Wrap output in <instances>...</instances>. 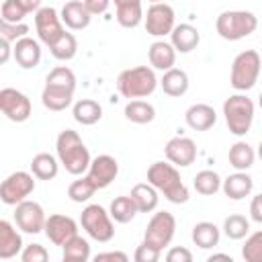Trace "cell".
Wrapping results in <instances>:
<instances>
[{
    "label": "cell",
    "instance_id": "cell-1",
    "mask_svg": "<svg viewBox=\"0 0 262 262\" xmlns=\"http://www.w3.org/2000/svg\"><path fill=\"white\" fill-rule=\"evenodd\" d=\"M74 92H76V74L66 66H57L45 78L41 102L47 111L59 113L72 104Z\"/></svg>",
    "mask_w": 262,
    "mask_h": 262
},
{
    "label": "cell",
    "instance_id": "cell-2",
    "mask_svg": "<svg viewBox=\"0 0 262 262\" xmlns=\"http://www.w3.org/2000/svg\"><path fill=\"white\" fill-rule=\"evenodd\" d=\"M55 156L59 164L70 172L72 176H82L88 172V166L92 162L90 151L82 137L74 129H63L55 139Z\"/></svg>",
    "mask_w": 262,
    "mask_h": 262
},
{
    "label": "cell",
    "instance_id": "cell-3",
    "mask_svg": "<svg viewBox=\"0 0 262 262\" xmlns=\"http://www.w3.org/2000/svg\"><path fill=\"white\" fill-rule=\"evenodd\" d=\"M147 182L158 188L160 194H164L166 201L174 205H182L190 199V192L186 184L180 178V172L174 164L168 162H154L147 168Z\"/></svg>",
    "mask_w": 262,
    "mask_h": 262
},
{
    "label": "cell",
    "instance_id": "cell-4",
    "mask_svg": "<svg viewBox=\"0 0 262 262\" xmlns=\"http://www.w3.org/2000/svg\"><path fill=\"white\" fill-rule=\"evenodd\" d=\"M160 80L156 78L154 68L149 66H135L127 68L117 76V90L123 98L135 100V98H145L156 92Z\"/></svg>",
    "mask_w": 262,
    "mask_h": 262
},
{
    "label": "cell",
    "instance_id": "cell-5",
    "mask_svg": "<svg viewBox=\"0 0 262 262\" xmlns=\"http://www.w3.org/2000/svg\"><path fill=\"white\" fill-rule=\"evenodd\" d=\"M258 29V16L250 10H223L215 20V31L225 41H239Z\"/></svg>",
    "mask_w": 262,
    "mask_h": 262
},
{
    "label": "cell",
    "instance_id": "cell-6",
    "mask_svg": "<svg viewBox=\"0 0 262 262\" xmlns=\"http://www.w3.org/2000/svg\"><path fill=\"white\" fill-rule=\"evenodd\" d=\"M254 113H256V106L252 98H248L246 94H231L223 102V117H225L227 129L235 137H244L250 131L254 123Z\"/></svg>",
    "mask_w": 262,
    "mask_h": 262
},
{
    "label": "cell",
    "instance_id": "cell-7",
    "mask_svg": "<svg viewBox=\"0 0 262 262\" xmlns=\"http://www.w3.org/2000/svg\"><path fill=\"white\" fill-rule=\"evenodd\" d=\"M260 70H262L260 53L256 49H246L233 57L229 82L237 92L252 90L260 78Z\"/></svg>",
    "mask_w": 262,
    "mask_h": 262
},
{
    "label": "cell",
    "instance_id": "cell-8",
    "mask_svg": "<svg viewBox=\"0 0 262 262\" xmlns=\"http://www.w3.org/2000/svg\"><path fill=\"white\" fill-rule=\"evenodd\" d=\"M113 221L115 219L111 217V213L104 207L96 205V203L86 205L82 209V215H80L82 229L88 233L90 239H94L98 244H106V242H111L115 237V225H113Z\"/></svg>",
    "mask_w": 262,
    "mask_h": 262
},
{
    "label": "cell",
    "instance_id": "cell-9",
    "mask_svg": "<svg viewBox=\"0 0 262 262\" xmlns=\"http://www.w3.org/2000/svg\"><path fill=\"white\" fill-rule=\"evenodd\" d=\"M35 190V174L33 172H25V170H16L10 176H6L0 184V199L4 205L16 207L18 203L27 201L29 194H33Z\"/></svg>",
    "mask_w": 262,
    "mask_h": 262
},
{
    "label": "cell",
    "instance_id": "cell-10",
    "mask_svg": "<svg viewBox=\"0 0 262 262\" xmlns=\"http://www.w3.org/2000/svg\"><path fill=\"white\" fill-rule=\"evenodd\" d=\"M174 233H176V217L172 213H168V211H158L147 221V227H145V233H143V242L151 244L154 248L164 252V248L170 246Z\"/></svg>",
    "mask_w": 262,
    "mask_h": 262
},
{
    "label": "cell",
    "instance_id": "cell-11",
    "mask_svg": "<svg viewBox=\"0 0 262 262\" xmlns=\"http://www.w3.org/2000/svg\"><path fill=\"white\" fill-rule=\"evenodd\" d=\"M143 25L147 35L151 37H166L172 33V29L176 27V14L174 8L166 2H156L147 8V12L143 14Z\"/></svg>",
    "mask_w": 262,
    "mask_h": 262
},
{
    "label": "cell",
    "instance_id": "cell-12",
    "mask_svg": "<svg viewBox=\"0 0 262 262\" xmlns=\"http://www.w3.org/2000/svg\"><path fill=\"white\" fill-rule=\"evenodd\" d=\"M0 111L8 121L25 123L33 113V104L25 92H20L16 88H2L0 90Z\"/></svg>",
    "mask_w": 262,
    "mask_h": 262
},
{
    "label": "cell",
    "instance_id": "cell-13",
    "mask_svg": "<svg viewBox=\"0 0 262 262\" xmlns=\"http://www.w3.org/2000/svg\"><path fill=\"white\" fill-rule=\"evenodd\" d=\"M35 31H37L39 41L45 43L47 47H51L66 33L63 20L53 6H41L35 12Z\"/></svg>",
    "mask_w": 262,
    "mask_h": 262
},
{
    "label": "cell",
    "instance_id": "cell-14",
    "mask_svg": "<svg viewBox=\"0 0 262 262\" xmlns=\"http://www.w3.org/2000/svg\"><path fill=\"white\" fill-rule=\"evenodd\" d=\"M45 211L35 201H23L14 207V223L23 233H41L45 229Z\"/></svg>",
    "mask_w": 262,
    "mask_h": 262
},
{
    "label": "cell",
    "instance_id": "cell-15",
    "mask_svg": "<svg viewBox=\"0 0 262 262\" xmlns=\"http://www.w3.org/2000/svg\"><path fill=\"white\" fill-rule=\"evenodd\" d=\"M45 235L53 246H63L66 242H70L74 235H78V223L76 219L61 215V213H53L47 217L45 221Z\"/></svg>",
    "mask_w": 262,
    "mask_h": 262
},
{
    "label": "cell",
    "instance_id": "cell-16",
    "mask_svg": "<svg viewBox=\"0 0 262 262\" xmlns=\"http://www.w3.org/2000/svg\"><path fill=\"white\" fill-rule=\"evenodd\" d=\"M164 154H166L168 162L174 164L176 168H186V166L194 164V160H196V143L190 137L176 135V137L168 139Z\"/></svg>",
    "mask_w": 262,
    "mask_h": 262
},
{
    "label": "cell",
    "instance_id": "cell-17",
    "mask_svg": "<svg viewBox=\"0 0 262 262\" xmlns=\"http://www.w3.org/2000/svg\"><path fill=\"white\" fill-rule=\"evenodd\" d=\"M119 174V162L108 156V154H100L96 158H92L90 166H88V172L86 176L94 182V186L100 190V188H106Z\"/></svg>",
    "mask_w": 262,
    "mask_h": 262
},
{
    "label": "cell",
    "instance_id": "cell-18",
    "mask_svg": "<svg viewBox=\"0 0 262 262\" xmlns=\"http://www.w3.org/2000/svg\"><path fill=\"white\" fill-rule=\"evenodd\" d=\"M59 16H61L63 25H66L68 29H72V31H82V29H86V27L90 25V20H92V14L88 12V8H86V4H84L82 0H68V2L61 6Z\"/></svg>",
    "mask_w": 262,
    "mask_h": 262
},
{
    "label": "cell",
    "instance_id": "cell-19",
    "mask_svg": "<svg viewBox=\"0 0 262 262\" xmlns=\"http://www.w3.org/2000/svg\"><path fill=\"white\" fill-rule=\"evenodd\" d=\"M184 121L192 131H209L217 123V113L211 104L196 102V104H190L186 108Z\"/></svg>",
    "mask_w": 262,
    "mask_h": 262
},
{
    "label": "cell",
    "instance_id": "cell-20",
    "mask_svg": "<svg viewBox=\"0 0 262 262\" xmlns=\"http://www.w3.org/2000/svg\"><path fill=\"white\" fill-rule=\"evenodd\" d=\"M14 59L23 70H33L41 61V45L33 37H23L14 43Z\"/></svg>",
    "mask_w": 262,
    "mask_h": 262
},
{
    "label": "cell",
    "instance_id": "cell-21",
    "mask_svg": "<svg viewBox=\"0 0 262 262\" xmlns=\"http://www.w3.org/2000/svg\"><path fill=\"white\" fill-rule=\"evenodd\" d=\"M252 188H254V180H252V176H250L246 170H235V172L229 174V176L223 180V184H221V190H223L225 196L231 199V201H242V199L250 196Z\"/></svg>",
    "mask_w": 262,
    "mask_h": 262
},
{
    "label": "cell",
    "instance_id": "cell-22",
    "mask_svg": "<svg viewBox=\"0 0 262 262\" xmlns=\"http://www.w3.org/2000/svg\"><path fill=\"white\" fill-rule=\"evenodd\" d=\"M170 43L174 45V49L178 53H190L192 49L199 47L201 43V33L196 27L188 25V23H180L172 29L170 33Z\"/></svg>",
    "mask_w": 262,
    "mask_h": 262
},
{
    "label": "cell",
    "instance_id": "cell-23",
    "mask_svg": "<svg viewBox=\"0 0 262 262\" xmlns=\"http://www.w3.org/2000/svg\"><path fill=\"white\" fill-rule=\"evenodd\" d=\"M23 237L20 233L14 229V225L6 219L0 221V258L2 260H10L14 256H18L23 252Z\"/></svg>",
    "mask_w": 262,
    "mask_h": 262
},
{
    "label": "cell",
    "instance_id": "cell-24",
    "mask_svg": "<svg viewBox=\"0 0 262 262\" xmlns=\"http://www.w3.org/2000/svg\"><path fill=\"white\" fill-rule=\"evenodd\" d=\"M176 53H178V51L174 49V45H172L170 41H154V43L149 45V49H147L149 66H151L154 70L166 72V70L174 68V63H176Z\"/></svg>",
    "mask_w": 262,
    "mask_h": 262
},
{
    "label": "cell",
    "instance_id": "cell-25",
    "mask_svg": "<svg viewBox=\"0 0 262 262\" xmlns=\"http://www.w3.org/2000/svg\"><path fill=\"white\" fill-rule=\"evenodd\" d=\"M160 86L164 90V94L168 96H184L188 92V86H190V80H188V74L180 68H170L164 72L162 80H160Z\"/></svg>",
    "mask_w": 262,
    "mask_h": 262
},
{
    "label": "cell",
    "instance_id": "cell-26",
    "mask_svg": "<svg viewBox=\"0 0 262 262\" xmlns=\"http://www.w3.org/2000/svg\"><path fill=\"white\" fill-rule=\"evenodd\" d=\"M117 8V23L125 29H135L143 20L141 0H113Z\"/></svg>",
    "mask_w": 262,
    "mask_h": 262
},
{
    "label": "cell",
    "instance_id": "cell-27",
    "mask_svg": "<svg viewBox=\"0 0 262 262\" xmlns=\"http://www.w3.org/2000/svg\"><path fill=\"white\" fill-rule=\"evenodd\" d=\"M131 199L133 203L137 205V211L139 213H151L158 209V203H160V192L154 184L149 182H141V184H135L131 188Z\"/></svg>",
    "mask_w": 262,
    "mask_h": 262
},
{
    "label": "cell",
    "instance_id": "cell-28",
    "mask_svg": "<svg viewBox=\"0 0 262 262\" xmlns=\"http://www.w3.org/2000/svg\"><path fill=\"white\" fill-rule=\"evenodd\" d=\"M190 237H192V244L199 246L201 250H211V248H215V246L219 244V239H221V229H219L215 223H211V221H199V223L192 227Z\"/></svg>",
    "mask_w": 262,
    "mask_h": 262
},
{
    "label": "cell",
    "instance_id": "cell-29",
    "mask_svg": "<svg viewBox=\"0 0 262 262\" xmlns=\"http://www.w3.org/2000/svg\"><path fill=\"white\" fill-rule=\"evenodd\" d=\"M74 121L80 125H94L102 119V106L92 98H82L72 106Z\"/></svg>",
    "mask_w": 262,
    "mask_h": 262
},
{
    "label": "cell",
    "instance_id": "cell-30",
    "mask_svg": "<svg viewBox=\"0 0 262 262\" xmlns=\"http://www.w3.org/2000/svg\"><path fill=\"white\" fill-rule=\"evenodd\" d=\"M31 172L35 174L37 180H53L59 172V160L57 156H51L47 151L37 154L31 160Z\"/></svg>",
    "mask_w": 262,
    "mask_h": 262
},
{
    "label": "cell",
    "instance_id": "cell-31",
    "mask_svg": "<svg viewBox=\"0 0 262 262\" xmlns=\"http://www.w3.org/2000/svg\"><path fill=\"white\" fill-rule=\"evenodd\" d=\"M125 119L131 121V123H137V125H145V123H151L156 119V108L151 102L147 100H141V98H135V100H129L125 104Z\"/></svg>",
    "mask_w": 262,
    "mask_h": 262
},
{
    "label": "cell",
    "instance_id": "cell-32",
    "mask_svg": "<svg viewBox=\"0 0 262 262\" xmlns=\"http://www.w3.org/2000/svg\"><path fill=\"white\" fill-rule=\"evenodd\" d=\"M227 160H229V166L231 168H235V170H248V168L254 166L256 151H254V147L248 141H235L229 147Z\"/></svg>",
    "mask_w": 262,
    "mask_h": 262
},
{
    "label": "cell",
    "instance_id": "cell-33",
    "mask_svg": "<svg viewBox=\"0 0 262 262\" xmlns=\"http://www.w3.org/2000/svg\"><path fill=\"white\" fill-rule=\"evenodd\" d=\"M108 213L117 223H129L139 211H137V205L133 203L131 194H121V196L113 199V203L108 207Z\"/></svg>",
    "mask_w": 262,
    "mask_h": 262
},
{
    "label": "cell",
    "instance_id": "cell-34",
    "mask_svg": "<svg viewBox=\"0 0 262 262\" xmlns=\"http://www.w3.org/2000/svg\"><path fill=\"white\" fill-rule=\"evenodd\" d=\"M63 262H86L90 260V244L82 235H74L70 242L61 246Z\"/></svg>",
    "mask_w": 262,
    "mask_h": 262
},
{
    "label": "cell",
    "instance_id": "cell-35",
    "mask_svg": "<svg viewBox=\"0 0 262 262\" xmlns=\"http://www.w3.org/2000/svg\"><path fill=\"white\" fill-rule=\"evenodd\" d=\"M221 184H223V180L215 170H201V172H196V176L192 180L194 190L203 196H213L215 192L221 190Z\"/></svg>",
    "mask_w": 262,
    "mask_h": 262
},
{
    "label": "cell",
    "instance_id": "cell-36",
    "mask_svg": "<svg viewBox=\"0 0 262 262\" xmlns=\"http://www.w3.org/2000/svg\"><path fill=\"white\" fill-rule=\"evenodd\" d=\"M49 51H51V55H53L55 59H59V61H70V59H74L76 53H78V41H76V37H74L72 33H63V35L49 47Z\"/></svg>",
    "mask_w": 262,
    "mask_h": 262
},
{
    "label": "cell",
    "instance_id": "cell-37",
    "mask_svg": "<svg viewBox=\"0 0 262 262\" xmlns=\"http://www.w3.org/2000/svg\"><path fill=\"white\" fill-rule=\"evenodd\" d=\"M98 188L94 186V182L88 178V176H82L78 180H74L70 186H68V196L72 203H86L92 199V194L96 192Z\"/></svg>",
    "mask_w": 262,
    "mask_h": 262
},
{
    "label": "cell",
    "instance_id": "cell-38",
    "mask_svg": "<svg viewBox=\"0 0 262 262\" xmlns=\"http://www.w3.org/2000/svg\"><path fill=\"white\" fill-rule=\"evenodd\" d=\"M221 229L229 239H244L248 235V231H250V219H246L239 213H233V215L225 217Z\"/></svg>",
    "mask_w": 262,
    "mask_h": 262
},
{
    "label": "cell",
    "instance_id": "cell-39",
    "mask_svg": "<svg viewBox=\"0 0 262 262\" xmlns=\"http://www.w3.org/2000/svg\"><path fill=\"white\" fill-rule=\"evenodd\" d=\"M242 258L246 262H262V229L246 237V244L242 248Z\"/></svg>",
    "mask_w": 262,
    "mask_h": 262
},
{
    "label": "cell",
    "instance_id": "cell-40",
    "mask_svg": "<svg viewBox=\"0 0 262 262\" xmlns=\"http://www.w3.org/2000/svg\"><path fill=\"white\" fill-rule=\"evenodd\" d=\"M29 12L16 0H4L0 6V20L4 23H23Z\"/></svg>",
    "mask_w": 262,
    "mask_h": 262
},
{
    "label": "cell",
    "instance_id": "cell-41",
    "mask_svg": "<svg viewBox=\"0 0 262 262\" xmlns=\"http://www.w3.org/2000/svg\"><path fill=\"white\" fill-rule=\"evenodd\" d=\"M29 31L31 29L25 23H4V20H0V37L10 41V43H16L18 39L27 37Z\"/></svg>",
    "mask_w": 262,
    "mask_h": 262
},
{
    "label": "cell",
    "instance_id": "cell-42",
    "mask_svg": "<svg viewBox=\"0 0 262 262\" xmlns=\"http://www.w3.org/2000/svg\"><path fill=\"white\" fill-rule=\"evenodd\" d=\"M20 260L23 262H45V260H49V252L41 244H29L23 248Z\"/></svg>",
    "mask_w": 262,
    "mask_h": 262
},
{
    "label": "cell",
    "instance_id": "cell-43",
    "mask_svg": "<svg viewBox=\"0 0 262 262\" xmlns=\"http://www.w3.org/2000/svg\"><path fill=\"white\" fill-rule=\"evenodd\" d=\"M160 256H162V250H158V248H154L151 244H145V242H141L139 246H137V250H135V262H158L160 260Z\"/></svg>",
    "mask_w": 262,
    "mask_h": 262
},
{
    "label": "cell",
    "instance_id": "cell-44",
    "mask_svg": "<svg viewBox=\"0 0 262 262\" xmlns=\"http://www.w3.org/2000/svg\"><path fill=\"white\" fill-rule=\"evenodd\" d=\"M166 260H168V262H192V252H190L188 248L174 246V248L168 250Z\"/></svg>",
    "mask_w": 262,
    "mask_h": 262
},
{
    "label": "cell",
    "instance_id": "cell-45",
    "mask_svg": "<svg viewBox=\"0 0 262 262\" xmlns=\"http://www.w3.org/2000/svg\"><path fill=\"white\" fill-rule=\"evenodd\" d=\"M82 2L86 4L88 12H90L92 16H96V14H104V12L108 10V6H111L113 0H82Z\"/></svg>",
    "mask_w": 262,
    "mask_h": 262
},
{
    "label": "cell",
    "instance_id": "cell-46",
    "mask_svg": "<svg viewBox=\"0 0 262 262\" xmlns=\"http://www.w3.org/2000/svg\"><path fill=\"white\" fill-rule=\"evenodd\" d=\"M250 219L256 223H262V192L256 194L250 203Z\"/></svg>",
    "mask_w": 262,
    "mask_h": 262
},
{
    "label": "cell",
    "instance_id": "cell-47",
    "mask_svg": "<svg viewBox=\"0 0 262 262\" xmlns=\"http://www.w3.org/2000/svg\"><path fill=\"white\" fill-rule=\"evenodd\" d=\"M94 260L96 262H104V260H119V262H127L129 260V256L125 254V252H102V254H96L94 256Z\"/></svg>",
    "mask_w": 262,
    "mask_h": 262
},
{
    "label": "cell",
    "instance_id": "cell-48",
    "mask_svg": "<svg viewBox=\"0 0 262 262\" xmlns=\"http://www.w3.org/2000/svg\"><path fill=\"white\" fill-rule=\"evenodd\" d=\"M10 53H14L12 43L0 37V63H6V61L10 59Z\"/></svg>",
    "mask_w": 262,
    "mask_h": 262
},
{
    "label": "cell",
    "instance_id": "cell-49",
    "mask_svg": "<svg viewBox=\"0 0 262 262\" xmlns=\"http://www.w3.org/2000/svg\"><path fill=\"white\" fill-rule=\"evenodd\" d=\"M27 12H37L41 8V0H16Z\"/></svg>",
    "mask_w": 262,
    "mask_h": 262
},
{
    "label": "cell",
    "instance_id": "cell-50",
    "mask_svg": "<svg viewBox=\"0 0 262 262\" xmlns=\"http://www.w3.org/2000/svg\"><path fill=\"white\" fill-rule=\"evenodd\" d=\"M207 260H209V262H213V260H227V262H231L233 258H231L229 254H211Z\"/></svg>",
    "mask_w": 262,
    "mask_h": 262
},
{
    "label": "cell",
    "instance_id": "cell-51",
    "mask_svg": "<svg viewBox=\"0 0 262 262\" xmlns=\"http://www.w3.org/2000/svg\"><path fill=\"white\" fill-rule=\"evenodd\" d=\"M258 158L262 160V141H260V145H258Z\"/></svg>",
    "mask_w": 262,
    "mask_h": 262
},
{
    "label": "cell",
    "instance_id": "cell-52",
    "mask_svg": "<svg viewBox=\"0 0 262 262\" xmlns=\"http://www.w3.org/2000/svg\"><path fill=\"white\" fill-rule=\"evenodd\" d=\"M258 104H260V108H262V92H260V96H258Z\"/></svg>",
    "mask_w": 262,
    "mask_h": 262
},
{
    "label": "cell",
    "instance_id": "cell-53",
    "mask_svg": "<svg viewBox=\"0 0 262 262\" xmlns=\"http://www.w3.org/2000/svg\"><path fill=\"white\" fill-rule=\"evenodd\" d=\"M151 4H156V2H166V0H149Z\"/></svg>",
    "mask_w": 262,
    "mask_h": 262
}]
</instances>
